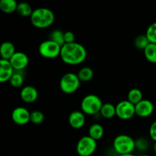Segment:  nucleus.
I'll return each instance as SVG.
<instances>
[{"instance_id":"f257e3e1","label":"nucleus","mask_w":156,"mask_h":156,"mask_svg":"<svg viewBox=\"0 0 156 156\" xmlns=\"http://www.w3.org/2000/svg\"><path fill=\"white\" fill-rule=\"evenodd\" d=\"M60 58L64 63L78 66L85 62L87 58L86 48L79 43L65 44L61 48Z\"/></svg>"},{"instance_id":"f03ea898","label":"nucleus","mask_w":156,"mask_h":156,"mask_svg":"<svg viewBox=\"0 0 156 156\" xmlns=\"http://www.w3.org/2000/svg\"><path fill=\"white\" fill-rule=\"evenodd\" d=\"M30 23L38 29H45L50 27L55 21V15L53 11L47 8H37L34 9L30 17Z\"/></svg>"},{"instance_id":"7ed1b4c3","label":"nucleus","mask_w":156,"mask_h":156,"mask_svg":"<svg viewBox=\"0 0 156 156\" xmlns=\"http://www.w3.org/2000/svg\"><path fill=\"white\" fill-rule=\"evenodd\" d=\"M113 149L119 155L132 154L136 149L135 140L129 135L120 134L114 138Z\"/></svg>"},{"instance_id":"20e7f679","label":"nucleus","mask_w":156,"mask_h":156,"mask_svg":"<svg viewBox=\"0 0 156 156\" xmlns=\"http://www.w3.org/2000/svg\"><path fill=\"white\" fill-rule=\"evenodd\" d=\"M103 104L98 96L90 94L82 98L81 101V110L85 115L95 116L100 113Z\"/></svg>"},{"instance_id":"39448f33","label":"nucleus","mask_w":156,"mask_h":156,"mask_svg":"<svg viewBox=\"0 0 156 156\" xmlns=\"http://www.w3.org/2000/svg\"><path fill=\"white\" fill-rule=\"evenodd\" d=\"M80 85L81 81L77 74L72 72L64 74L59 81V88L66 94H71L77 91Z\"/></svg>"},{"instance_id":"423d86ee","label":"nucleus","mask_w":156,"mask_h":156,"mask_svg":"<svg viewBox=\"0 0 156 156\" xmlns=\"http://www.w3.org/2000/svg\"><path fill=\"white\" fill-rule=\"evenodd\" d=\"M61 47L54 41L48 39L40 44L38 47L39 54L46 59H55L60 56Z\"/></svg>"},{"instance_id":"0eeeda50","label":"nucleus","mask_w":156,"mask_h":156,"mask_svg":"<svg viewBox=\"0 0 156 156\" xmlns=\"http://www.w3.org/2000/svg\"><path fill=\"white\" fill-rule=\"evenodd\" d=\"M97 141L89 136L79 139L76 145V152L79 156H91L97 149Z\"/></svg>"},{"instance_id":"6e6552de","label":"nucleus","mask_w":156,"mask_h":156,"mask_svg":"<svg viewBox=\"0 0 156 156\" xmlns=\"http://www.w3.org/2000/svg\"><path fill=\"white\" fill-rule=\"evenodd\" d=\"M135 115V105L128 100L121 101L116 105V116L120 120H130Z\"/></svg>"},{"instance_id":"1a4fd4ad","label":"nucleus","mask_w":156,"mask_h":156,"mask_svg":"<svg viewBox=\"0 0 156 156\" xmlns=\"http://www.w3.org/2000/svg\"><path fill=\"white\" fill-rule=\"evenodd\" d=\"M12 120L15 124L24 126L30 122V112L24 107H17L12 112Z\"/></svg>"},{"instance_id":"9d476101","label":"nucleus","mask_w":156,"mask_h":156,"mask_svg":"<svg viewBox=\"0 0 156 156\" xmlns=\"http://www.w3.org/2000/svg\"><path fill=\"white\" fill-rule=\"evenodd\" d=\"M15 71H24L29 64V58L24 52L17 51L9 59Z\"/></svg>"},{"instance_id":"9b49d317","label":"nucleus","mask_w":156,"mask_h":156,"mask_svg":"<svg viewBox=\"0 0 156 156\" xmlns=\"http://www.w3.org/2000/svg\"><path fill=\"white\" fill-rule=\"evenodd\" d=\"M136 115L142 118L149 117L153 114L154 105L151 101L148 99H143L140 102L135 105Z\"/></svg>"},{"instance_id":"f8f14e48","label":"nucleus","mask_w":156,"mask_h":156,"mask_svg":"<svg viewBox=\"0 0 156 156\" xmlns=\"http://www.w3.org/2000/svg\"><path fill=\"white\" fill-rule=\"evenodd\" d=\"M21 100L26 104H32L38 98V91L32 85H25L20 91Z\"/></svg>"},{"instance_id":"ddd939ff","label":"nucleus","mask_w":156,"mask_h":156,"mask_svg":"<svg viewBox=\"0 0 156 156\" xmlns=\"http://www.w3.org/2000/svg\"><path fill=\"white\" fill-rule=\"evenodd\" d=\"M86 118L82 111H74L69 116V123L75 129H80L85 126Z\"/></svg>"},{"instance_id":"4468645a","label":"nucleus","mask_w":156,"mask_h":156,"mask_svg":"<svg viewBox=\"0 0 156 156\" xmlns=\"http://www.w3.org/2000/svg\"><path fill=\"white\" fill-rule=\"evenodd\" d=\"M15 71V70L12 67L10 61L1 59L0 60V82L4 83V82H9Z\"/></svg>"},{"instance_id":"2eb2a0df","label":"nucleus","mask_w":156,"mask_h":156,"mask_svg":"<svg viewBox=\"0 0 156 156\" xmlns=\"http://www.w3.org/2000/svg\"><path fill=\"white\" fill-rule=\"evenodd\" d=\"M16 52L15 45L10 41L3 42L0 47V56H1V59H3L9 60Z\"/></svg>"},{"instance_id":"dca6fc26","label":"nucleus","mask_w":156,"mask_h":156,"mask_svg":"<svg viewBox=\"0 0 156 156\" xmlns=\"http://www.w3.org/2000/svg\"><path fill=\"white\" fill-rule=\"evenodd\" d=\"M105 134V129L100 123H93L88 129V136L96 141L100 140Z\"/></svg>"},{"instance_id":"f3484780","label":"nucleus","mask_w":156,"mask_h":156,"mask_svg":"<svg viewBox=\"0 0 156 156\" xmlns=\"http://www.w3.org/2000/svg\"><path fill=\"white\" fill-rule=\"evenodd\" d=\"M99 114L107 120L114 118L116 116V106L111 103L103 104Z\"/></svg>"},{"instance_id":"a211bd4d","label":"nucleus","mask_w":156,"mask_h":156,"mask_svg":"<svg viewBox=\"0 0 156 156\" xmlns=\"http://www.w3.org/2000/svg\"><path fill=\"white\" fill-rule=\"evenodd\" d=\"M18 3L16 0H0V10L5 14L16 12Z\"/></svg>"},{"instance_id":"6ab92c4d","label":"nucleus","mask_w":156,"mask_h":156,"mask_svg":"<svg viewBox=\"0 0 156 156\" xmlns=\"http://www.w3.org/2000/svg\"><path fill=\"white\" fill-rule=\"evenodd\" d=\"M24 77H25V75H24V71H15L9 82L10 83L11 86L13 88H21L24 85Z\"/></svg>"},{"instance_id":"aec40b11","label":"nucleus","mask_w":156,"mask_h":156,"mask_svg":"<svg viewBox=\"0 0 156 156\" xmlns=\"http://www.w3.org/2000/svg\"><path fill=\"white\" fill-rule=\"evenodd\" d=\"M77 76L81 82H87L91 81L94 77V71L88 66H84L79 70Z\"/></svg>"},{"instance_id":"412c9836","label":"nucleus","mask_w":156,"mask_h":156,"mask_svg":"<svg viewBox=\"0 0 156 156\" xmlns=\"http://www.w3.org/2000/svg\"><path fill=\"white\" fill-rule=\"evenodd\" d=\"M145 58L151 63H156V44H150L143 50Z\"/></svg>"},{"instance_id":"4be33fe9","label":"nucleus","mask_w":156,"mask_h":156,"mask_svg":"<svg viewBox=\"0 0 156 156\" xmlns=\"http://www.w3.org/2000/svg\"><path fill=\"white\" fill-rule=\"evenodd\" d=\"M33 11L34 9L29 3L21 2L18 3L16 12L21 17H30L33 13Z\"/></svg>"},{"instance_id":"5701e85b","label":"nucleus","mask_w":156,"mask_h":156,"mask_svg":"<svg viewBox=\"0 0 156 156\" xmlns=\"http://www.w3.org/2000/svg\"><path fill=\"white\" fill-rule=\"evenodd\" d=\"M143 99V92L139 88H132L129 91L127 94V99L126 100L129 101L134 105L138 104L139 102L141 101Z\"/></svg>"},{"instance_id":"b1692460","label":"nucleus","mask_w":156,"mask_h":156,"mask_svg":"<svg viewBox=\"0 0 156 156\" xmlns=\"http://www.w3.org/2000/svg\"><path fill=\"white\" fill-rule=\"evenodd\" d=\"M64 34H65V32H63L62 30H59V29H56V30H53V31L50 32L49 39L54 41L56 44L62 47L66 44L65 39H64Z\"/></svg>"},{"instance_id":"393cba45","label":"nucleus","mask_w":156,"mask_h":156,"mask_svg":"<svg viewBox=\"0 0 156 156\" xmlns=\"http://www.w3.org/2000/svg\"><path fill=\"white\" fill-rule=\"evenodd\" d=\"M149 44H150V42H149V39L146 34L139 35L134 40V46L138 50H144Z\"/></svg>"},{"instance_id":"a878e982","label":"nucleus","mask_w":156,"mask_h":156,"mask_svg":"<svg viewBox=\"0 0 156 156\" xmlns=\"http://www.w3.org/2000/svg\"><path fill=\"white\" fill-rule=\"evenodd\" d=\"M44 120V114L41 111H34L30 112V123L34 124H41Z\"/></svg>"},{"instance_id":"bb28decb","label":"nucleus","mask_w":156,"mask_h":156,"mask_svg":"<svg viewBox=\"0 0 156 156\" xmlns=\"http://www.w3.org/2000/svg\"><path fill=\"white\" fill-rule=\"evenodd\" d=\"M136 149L140 152H146L149 148V142L144 137H140L135 140Z\"/></svg>"},{"instance_id":"cd10ccee","label":"nucleus","mask_w":156,"mask_h":156,"mask_svg":"<svg viewBox=\"0 0 156 156\" xmlns=\"http://www.w3.org/2000/svg\"><path fill=\"white\" fill-rule=\"evenodd\" d=\"M146 35L152 44H156V21L152 23L148 27Z\"/></svg>"},{"instance_id":"c85d7f7f","label":"nucleus","mask_w":156,"mask_h":156,"mask_svg":"<svg viewBox=\"0 0 156 156\" xmlns=\"http://www.w3.org/2000/svg\"><path fill=\"white\" fill-rule=\"evenodd\" d=\"M64 39H65V43L66 44H71V43L76 42L75 40H76V37H75L74 33L73 31H66L64 34Z\"/></svg>"},{"instance_id":"c756f323","label":"nucleus","mask_w":156,"mask_h":156,"mask_svg":"<svg viewBox=\"0 0 156 156\" xmlns=\"http://www.w3.org/2000/svg\"><path fill=\"white\" fill-rule=\"evenodd\" d=\"M149 136L153 140L154 142H156V120L151 124L149 127Z\"/></svg>"},{"instance_id":"7c9ffc66","label":"nucleus","mask_w":156,"mask_h":156,"mask_svg":"<svg viewBox=\"0 0 156 156\" xmlns=\"http://www.w3.org/2000/svg\"><path fill=\"white\" fill-rule=\"evenodd\" d=\"M118 156H136L135 155H133V154H127V155H118Z\"/></svg>"},{"instance_id":"2f4dec72","label":"nucleus","mask_w":156,"mask_h":156,"mask_svg":"<svg viewBox=\"0 0 156 156\" xmlns=\"http://www.w3.org/2000/svg\"><path fill=\"white\" fill-rule=\"evenodd\" d=\"M153 150H154V152H155V153L156 154V142H155V143H154Z\"/></svg>"},{"instance_id":"473e14b6","label":"nucleus","mask_w":156,"mask_h":156,"mask_svg":"<svg viewBox=\"0 0 156 156\" xmlns=\"http://www.w3.org/2000/svg\"><path fill=\"white\" fill-rule=\"evenodd\" d=\"M140 156H151V155H146V154H143V155H141Z\"/></svg>"}]
</instances>
